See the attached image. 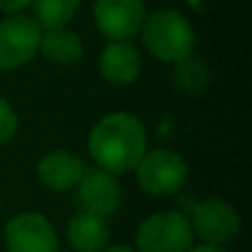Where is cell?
Masks as SVG:
<instances>
[{
    "mask_svg": "<svg viewBox=\"0 0 252 252\" xmlns=\"http://www.w3.org/2000/svg\"><path fill=\"white\" fill-rule=\"evenodd\" d=\"M89 153L97 168L111 175L128 173L146 155V130L128 113L106 115L89 137Z\"/></svg>",
    "mask_w": 252,
    "mask_h": 252,
    "instance_id": "cell-1",
    "label": "cell"
},
{
    "mask_svg": "<svg viewBox=\"0 0 252 252\" xmlns=\"http://www.w3.org/2000/svg\"><path fill=\"white\" fill-rule=\"evenodd\" d=\"M142 40L151 56L164 62H179L192 53L195 33L192 27L182 13L173 9H159L144 18L142 25Z\"/></svg>",
    "mask_w": 252,
    "mask_h": 252,
    "instance_id": "cell-2",
    "label": "cell"
},
{
    "mask_svg": "<svg viewBox=\"0 0 252 252\" xmlns=\"http://www.w3.org/2000/svg\"><path fill=\"white\" fill-rule=\"evenodd\" d=\"M190 221L179 213H159L139 226L137 252H186L192 246Z\"/></svg>",
    "mask_w": 252,
    "mask_h": 252,
    "instance_id": "cell-3",
    "label": "cell"
},
{
    "mask_svg": "<svg viewBox=\"0 0 252 252\" xmlns=\"http://www.w3.org/2000/svg\"><path fill=\"white\" fill-rule=\"evenodd\" d=\"M42 29L38 20L11 16L0 22V71H13L38 53Z\"/></svg>",
    "mask_w": 252,
    "mask_h": 252,
    "instance_id": "cell-4",
    "label": "cell"
},
{
    "mask_svg": "<svg viewBox=\"0 0 252 252\" xmlns=\"http://www.w3.org/2000/svg\"><path fill=\"white\" fill-rule=\"evenodd\" d=\"M137 182L151 195H173L186 182V161L173 151H153L135 166Z\"/></svg>",
    "mask_w": 252,
    "mask_h": 252,
    "instance_id": "cell-5",
    "label": "cell"
},
{
    "mask_svg": "<svg viewBox=\"0 0 252 252\" xmlns=\"http://www.w3.org/2000/svg\"><path fill=\"white\" fill-rule=\"evenodd\" d=\"M146 18L144 0H97L95 22L97 29L111 42H128L139 33Z\"/></svg>",
    "mask_w": 252,
    "mask_h": 252,
    "instance_id": "cell-6",
    "label": "cell"
},
{
    "mask_svg": "<svg viewBox=\"0 0 252 252\" xmlns=\"http://www.w3.org/2000/svg\"><path fill=\"white\" fill-rule=\"evenodd\" d=\"M75 204L82 208V213L109 217L118 213L122 204V186L115 179V175L102 168H87L82 179L78 182Z\"/></svg>",
    "mask_w": 252,
    "mask_h": 252,
    "instance_id": "cell-7",
    "label": "cell"
},
{
    "mask_svg": "<svg viewBox=\"0 0 252 252\" xmlns=\"http://www.w3.org/2000/svg\"><path fill=\"white\" fill-rule=\"evenodd\" d=\"M9 252H56L58 237L53 226L35 213L16 215L4 228Z\"/></svg>",
    "mask_w": 252,
    "mask_h": 252,
    "instance_id": "cell-8",
    "label": "cell"
},
{
    "mask_svg": "<svg viewBox=\"0 0 252 252\" xmlns=\"http://www.w3.org/2000/svg\"><path fill=\"white\" fill-rule=\"evenodd\" d=\"M190 228L204 241L219 246L239 235L241 219L235 213V208H230L228 204L219 199H208L195 208Z\"/></svg>",
    "mask_w": 252,
    "mask_h": 252,
    "instance_id": "cell-9",
    "label": "cell"
},
{
    "mask_svg": "<svg viewBox=\"0 0 252 252\" xmlns=\"http://www.w3.org/2000/svg\"><path fill=\"white\" fill-rule=\"evenodd\" d=\"M84 170H87V166L80 157L64 151H56L40 159L38 177L51 190H69V188L78 186Z\"/></svg>",
    "mask_w": 252,
    "mask_h": 252,
    "instance_id": "cell-10",
    "label": "cell"
},
{
    "mask_svg": "<svg viewBox=\"0 0 252 252\" xmlns=\"http://www.w3.org/2000/svg\"><path fill=\"white\" fill-rule=\"evenodd\" d=\"M100 66L111 84H130L142 71V56L130 42H111L102 53Z\"/></svg>",
    "mask_w": 252,
    "mask_h": 252,
    "instance_id": "cell-11",
    "label": "cell"
},
{
    "mask_svg": "<svg viewBox=\"0 0 252 252\" xmlns=\"http://www.w3.org/2000/svg\"><path fill=\"white\" fill-rule=\"evenodd\" d=\"M66 237H69V244L78 252H100L109 244L111 230L104 217L93 213H80L69 221Z\"/></svg>",
    "mask_w": 252,
    "mask_h": 252,
    "instance_id": "cell-12",
    "label": "cell"
},
{
    "mask_svg": "<svg viewBox=\"0 0 252 252\" xmlns=\"http://www.w3.org/2000/svg\"><path fill=\"white\" fill-rule=\"evenodd\" d=\"M40 51L51 62L71 64V62H78L82 58V42L73 31L64 29V27L47 29V33H42V38H40Z\"/></svg>",
    "mask_w": 252,
    "mask_h": 252,
    "instance_id": "cell-13",
    "label": "cell"
},
{
    "mask_svg": "<svg viewBox=\"0 0 252 252\" xmlns=\"http://www.w3.org/2000/svg\"><path fill=\"white\" fill-rule=\"evenodd\" d=\"M80 0H33L35 16H38V25L47 27V29H60V27L69 25L71 18L75 16Z\"/></svg>",
    "mask_w": 252,
    "mask_h": 252,
    "instance_id": "cell-14",
    "label": "cell"
},
{
    "mask_svg": "<svg viewBox=\"0 0 252 252\" xmlns=\"http://www.w3.org/2000/svg\"><path fill=\"white\" fill-rule=\"evenodd\" d=\"M175 80L177 87L188 93H201L208 82V71L201 62L192 60L190 56L177 62V71H175Z\"/></svg>",
    "mask_w": 252,
    "mask_h": 252,
    "instance_id": "cell-15",
    "label": "cell"
},
{
    "mask_svg": "<svg viewBox=\"0 0 252 252\" xmlns=\"http://www.w3.org/2000/svg\"><path fill=\"white\" fill-rule=\"evenodd\" d=\"M16 128H18L16 113H13L11 106L0 97V144L9 142V139L16 135Z\"/></svg>",
    "mask_w": 252,
    "mask_h": 252,
    "instance_id": "cell-16",
    "label": "cell"
},
{
    "mask_svg": "<svg viewBox=\"0 0 252 252\" xmlns=\"http://www.w3.org/2000/svg\"><path fill=\"white\" fill-rule=\"evenodd\" d=\"M31 2H33V0H0V9L9 11V13H18L25 7H29Z\"/></svg>",
    "mask_w": 252,
    "mask_h": 252,
    "instance_id": "cell-17",
    "label": "cell"
},
{
    "mask_svg": "<svg viewBox=\"0 0 252 252\" xmlns=\"http://www.w3.org/2000/svg\"><path fill=\"white\" fill-rule=\"evenodd\" d=\"M186 252H228V250L219 248V246H215V244H206V246H195V248H188Z\"/></svg>",
    "mask_w": 252,
    "mask_h": 252,
    "instance_id": "cell-18",
    "label": "cell"
},
{
    "mask_svg": "<svg viewBox=\"0 0 252 252\" xmlns=\"http://www.w3.org/2000/svg\"><path fill=\"white\" fill-rule=\"evenodd\" d=\"M100 252H135V250L124 248V246H115V248H104V250H100Z\"/></svg>",
    "mask_w": 252,
    "mask_h": 252,
    "instance_id": "cell-19",
    "label": "cell"
},
{
    "mask_svg": "<svg viewBox=\"0 0 252 252\" xmlns=\"http://www.w3.org/2000/svg\"><path fill=\"white\" fill-rule=\"evenodd\" d=\"M56 252H60V250H56Z\"/></svg>",
    "mask_w": 252,
    "mask_h": 252,
    "instance_id": "cell-20",
    "label": "cell"
}]
</instances>
